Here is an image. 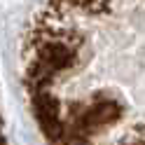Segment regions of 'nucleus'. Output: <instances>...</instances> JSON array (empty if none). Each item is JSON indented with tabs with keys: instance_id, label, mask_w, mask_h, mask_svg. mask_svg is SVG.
<instances>
[{
	"instance_id": "1",
	"label": "nucleus",
	"mask_w": 145,
	"mask_h": 145,
	"mask_svg": "<svg viewBox=\"0 0 145 145\" xmlns=\"http://www.w3.org/2000/svg\"><path fill=\"white\" fill-rule=\"evenodd\" d=\"M24 80L52 145H145V0H44Z\"/></svg>"
}]
</instances>
